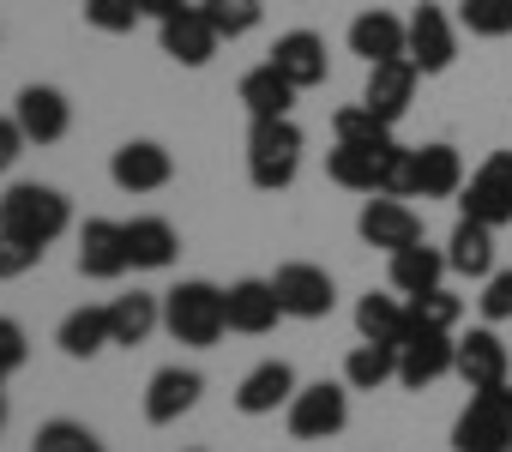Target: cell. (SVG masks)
<instances>
[{
	"label": "cell",
	"instance_id": "obj_19",
	"mask_svg": "<svg viewBox=\"0 0 512 452\" xmlns=\"http://www.w3.org/2000/svg\"><path fill=\"white\" fill-rule=\"evenodd\" d=\"M223 302H229V332H247V338H266L284 320V302H278L272 278H235L223 290Z\"/></svg>",
	"mask_w": 512,
	"mask_h": 452
},
{
	"label": "cell",
	"instance_id": "obj_22",
	"mask_svg": "<svg viewBox=\"0 0 512 452\" xmlns=\"http://www.w3.org/2000/svg\"><path fill=\"white\" fill-rule=\"evenodd\" d=\"M416 67H410V55L404 61H380V67H368V85H362V109H374L386 127H398L404 121V109H410V97H416Z\"/></svg>",
	"mask_w": 512,
	"mask_h": 452
},
{
	"label": "cell",
	"instance_id": "obj_15",
	"mask_svg": "<svg viewBox=\"0 0 512 452\" xmlns=\"http://www.w3.org/2000/svg\"><path fill=\"white\" fill-rule=\"evenodd\" d=\"M452 61H458V31H452V19L440 7H428V0H422V7L410 13V67L422 79H434Z\"/></svg>",
	"mask_w": 512,
	"mask_h": 452
},
{
	"label": "cell",
	"instance_id": "obj_11",
	"mask_svg": "<svg viewBox=\"0 0 512 452\" xmlns=\"http://www.w3.org/2000/svg\"><path fill=\"white\" fill-rule=\"evenodd\" d=\"M464 187V157L452 145H410V169H404V199H452Z\"/></svg>",
	"mask_w": 512,
	"mask_h": 452
},
{
	"label": "cell",
	"instance_id": "obj_13",
	"mask_svg": "<svg viewBox=\"0 0 512 452\" xmlns=\"http://www.w3.org/2000/svg\"><path fill=\"white\" fill-rule=\"evenodd\" d=\"M121 272H133V260H127V223L85 217V230H79V278L115 284Z\"/></svg>",
	"mask_w": 512,
	"mask_h": 452
},
{
	"label": "cell",
	"instance_id": "obj_25",
	"mask_svg": "<svg viewBox=\"0 0 512 452\" xmlns=\"http://www.w3.org/2000/svg\"><path fill=\"white\" fill-rule=\"evenodd\" d=\"M175 254H181V236H175L169 217H133L127 223V260H133V272H163V266H175Z\"/></svg>",
	"mask_w": 512,
	"mask_h": 452
},
{
	"label": "cell",
	"instance_id": "obj_10",
	"mask_svg": "<svg viewBox=\"0 0 512 452\" xmlns=\"http://www.w3.org/2000/svg\"><path fill=\"white\" fill-rule=\"evenodd\" d=\"M458 368V338L452 332H428V326H410V338L398 344V386L422 392L434 380H446Z\"/></svg>",
	"mask_w": 512,
	"mask_h": 452
},
{
	"label": "cell",
	"instance_id": "obj_44",
	"mask_svg": "<svg viewBox=\"0 0 512 452\" xmlns=\"http://www.w3.org/2000/svg\"><path fill=\"white\" fill-rule=\"evenodd\" d=\"M0 386H7V368H0Z\"/></svg>",
	"mask_w": 512,
	"mask_h": 452
},
{
	"label": "cell",
	"instance_id": "obj_29",
	"mask_svg": "<svg viewBox=\"0 0 512 452\" xmlns=\"http://www.w3.org/2000/svg\"><path fill=\"white\" fill-rule=\"evenodd\" d=\"M356 332H362L368 344H392V350H398V344L410 338V302L368 290V296L356 302Z\"/></svg>",
	"mask_w": 512,
	"mask_h": 452
},
{
	"label": "cell",
	"instance_id": "obj_30",
	"mask_svg": "<svg viewBox=\"0 0 512 452\" xmlns=\"http://www.w3.org/2000/svg\"><path fill=\"white\" fill-rule=\"evenodd\" d=\"M55 344H61V356H73V362H91L97 350H109V344H115V326H109V308H73V314L61 320V332H55Z\"/></svg>",
	"mask_w": 512,
	"mask_h": 452
},
{
	"label": "cell",
	"instance_id": "obj_18",
	"mask_svg": "<svg viewBox=\"0 0 512 452\" xmlns=\"http://www.w3.org/2000/svg\"><path fill=\"white\" fill-rule=\"evenodd\" d=\"M470 392H494V386H512V356H506V344L488 332V326H476V332H464L458 338V368H452Z\"/></svg>",
	"mask_w": 512,
	"mask_h": 452
},
{
	"label": "cell",
	"instance_id": "obj_35",
	"mask_svg": "<svg viewBox=\"0 0 512 452\" xmlns=\"http://www.w3.org/2000/svg\"><path fill=\"white\" fill-rule=\"evenodd\" d=\"M199 13L217 25V37H229V43H235V37H247L253 25H260V13H266V7H260V0H199Z\"/></svg>",
	"mask_w": 512,
	"mask_h": 452
},
{
	"label": "cell",
	"instance_id": "obj_40",
	"mask_svg": "<svg viewBox=\"0 0 512 452\" xmlns=\"http://www.w3.org/2000/svg\"><path fill=\"white\" fill-rule=\"evenodd\" d=\"M25 362H31V338H25V326L0 314V368H7V374H19Z\"/></svg>",
	"mask_w": 512,
	"mask_h": 452
},
{
	"label": "cell",
	"instance_id": "obj_7",
	"mask_svg": "<svg viewBox=\"0 0 512 452\" xmlns=\"http://www.w3.org/2000/svg\"><path fill=\"white\" fill-rule=\"evenodd\" d=\"M272 290H278V302H284V320H326V314L338 308V284H332V272L314 266V260L278 266V272H272Z\"/></svg>",
	"mask_w": 512,
	"mask_h": 452
},
{
	"label": "cell",
	"instance_id": "obj_34",
	"mask_svg": "<svg viewBox=\"0 0 512 452\" xmlns=\"http://www.w3.org/2000/svg\"><path fill=\"white\" fill-rule=\"evenodd\" d=\"M458 25L470 37H512V0H458Z\"/></svg>",
	"mask_w": 512,
	"mask_h": 452
},
{
	"label": "cell",
	"instance_id": "obj_23",
	"mask_svg": "<svg viewBox=\"0 0 512 452\" xmlns=\"http://www.w3.org/2000/svg\"><path fill=\"white\" fill-rule=\"evenodd\" d=\"M272 67H278L296 91L326 85V37H320V31H284V37L272 43Z\"/></svg>",
	"mask_w": 512,
	"mask_h": 452
},
{
	"label": "cell",
	"instance_id": "obj_2",
	"mask_svg": "<svg viewBox=\"0 0 512 452\" xmlns=\"http://www.w3.org/2000/svg\"><path fill=\"white\" fill-rule=\"evenodd\" d=\"M404 169H410V145L380 139V145H332L326 151V175L350 193H392L404 199Z\"/></svg>",
	"mask_w": 512,
	"mask_h": 452
},
{
	"label": "cell",
	"instance_id": "obj_3",
	"mask_svg": "<svg viewBox=\"0 0 512 452\" xmlns=\"http://www.w3.org/2000/svg\"><path fill=\"white\" fill-rule=\"evenodd\" d=\"M163 332L175 344H193V350H211L223 332H229V302L217 284L205 278H181L175 290H163Z\"/></svg>",
	"mask_w": 512,
	"mask_h": 452
},
{
	"label": "cell",
	"instance_id": "obj_8",
	"mask_svg": "<svg viewBox=\"0 0 512 452\" xmlns=\"http://www.w3.org/2000/svg\"><path fill=\"white\" fill-rule=\"evenodd\" d=\"M458 211H464L470 223H488V230L512 223V151H494V157L458 187Z\"/></svg>",
	"mask_w": 512,
	"mask_h": 452
},
{
	"label": "cell",
	"instance_id": "obj_16",
	"mask_svg": "<svg viewBox=\"0 0 512 452\" xmlns=\"http://www.w3.org/2000/svg\"><path fill=\"white\" fill-rule=\"evenodd\" d=\"M350 55H362L368 67L404 61V55H410V19H398V13H386V7L356 13V19H350Z\"/></svg>",
	"mask_w": 512,
	"mask_h": 452
},
{
	"label": "cell",
	"instance_id": "obj_36",
	"mask_svg": "<svg viewBox=\"0 0 512 452\" xmlns=\"http://www.w3.org/2000/svg\"><path fill=\"white\" fill-rule=\"evenodd\" d=\"M332 139H338V145H380V139H392V127H386L374 109L350 103V109L332 115Z\"/></svg>",
	"mask_w": 512,
	"mask_h": 452
},
{
	"label": "cell",
	"instance_id": "obj_17",
	"mask_svg": "<svg viewBox=\"0 0 512 452\" xmlns=\"http://www.w3.org/2000/svg\"><path fill=\"white\" fill-rule=\"evenodd\" d=\"M109 175L121 193H157L175 181V157L157 145V139H127L115 157H109Z\"/></svg>",
	"mask_w": 512,
	"mask_h": 452
},
{
	"label": "cell",
	"instance_id": "obj_26",
	"mask_svg": "<svg viewBox=\"0 0 512 452\" xmlns=\"http://www.w3.org/2000/svg\"><path fill=\"white\" fill-rule=\"evenodd\" d=\"M446 272H452V266H446V248H428V242H416V248L392 254V266H386V278H392V290H398V296L440 290V278H446Z\"/></svg>",
	"mask_w": 512,
	"mask_h": 452
},
{
	"label": "cell",
	"instance_id": "obj_27",
	"mask_svg": "<svg viewBox=\"0 0 512 452\" xmlns=\"http://www.w3.org/2000/svg\"><path fill=\"white\" fill-rule=\"evenodd\" d=\"M446 266L458 278H494V230L488 223L458 217V230L446 236Z\"/></svg>",
	"mask_w": 512,
	"mask_h": 452
},
{
	"label": "cell",
	"instance_id": "obj_38",
	"mask_svg": "<svg viewBox=\"0 0 512 452\" xmlns=\"http://www.w3.org/2000/svg\"><path fill=\"white\" fill-rule=\"evenodd\" d=\"M476 308H482V320H488V326L512 320V272H494V278H482V296H476Z\"/></svg>",
	"mask_w": 512,
	"mask_h": 452
},
{
	"label": "cell",
	"instance_id": "obj_43",
	"mask_svg": "<svg viewBox=\"0 0 512 452\" xmlns=\"http://www.w3.org/2000/svg\"><path fill=\"white\" fill-rule=\"evenodd\" d=\"M0 428H7V392H0Z\"/></svg>",
	"mask_w": 512,
	"mask_h": 452
},
{
	"label": "cell",
	"instance_id": "obj_21",
	"mask_svg": "<svg viewBox=\"0 0 512 452\" xmlns=\"http://www.w3.org/2000/svg\"><path fill=\"white\" fill-rule=\"evenodd\" d=\"M157 37H163V55L175 61V67H205L211 55H217V25L199 13V0H193V7L187 13H175V19H163L157 25Z\"/></svg>",
	"mask_w": 512,
	"mask_h": 452
},
{
	"label": "cell",
	"instance_id": "obj_32",
	"mask_svg": "<svg viewBox=\"0 0 512 452\" xmlns=\"http://www.w3.org/2000/svg\"><path fill=\"white\" fill-rule=\"evenodd\" d=\"M410 302V326H428V332H458L464 320V302L440 284V290H422V296H404Z\"/></svg>",
	"mask_w": 512,
	"mask_h": 452
},
{
	"label": "cell",
	"instance_id": "obj_28",
	"mask_svg": "<svg viewBox=\"0 0 512 452\" xmlns=\"http://www.w3.org/2000/svg\"><path fill=\"white\" fill-rule=\"evenodd\" d=\"M109 326H115V344H121V350L145 344V338L163 326V296H151V290L115 296V302H109Z\"/></svg>",
	"mask_w": 512,
	"mask_h": 452
},
{
	"label": "cell",
	"instance_id": "obj_6",
	"mask_svg": "<svg viewBox=\"0 0 512 452\" xmlns=\"http://www.w3.org/2000/svg\"><path fill=\"white\" fill-rule=\"evenodd\" d=\"M284 422H290V434H296V440H332V434H344V422H350V386H344V380L296 386V398H290Z\"/></svg>",
	"mask_w": 512,
	"mask_h": 452
},
{
	"label": "cell",
	"instance_id": "obj_1",
	"mask_svg": "<svg viewBox=\"0 0 512 452\" xmlns=\"http://www.w3.org/2000/svg\"><path fill=\"white\" fill-rule=\"evenodd\" d=\"M0 230L31 242V248H49L73 230V199L49 181H19L0 193Z\"/></svg>",
	"mask_w": 512,
	"mask_h": 452
},
{
	"label": "cell",
	"instance_id": "obj_24",
	"mask_svg": "<svg viewBox=\"0 0 512 452\" xmlns=\"http://www.w3.org/2000/svg\"><path fill=\"white\" fill-rule=\"evenodd\" d=\"M296 85L272 67V61H260L247 79H241V109H247V121H278V115H290L296 109Z\"/></svg>",
	"mask_w": 512,
	"mask_h": 452
},
{
	"label": "cell",
	"instance_id": "obj_12",
	"mask_svg": "<svg viewBox=\"0 0 512 452\" xmlns=\"http://www.w3.org/2000/svg\"><path fill=\"white\" fill-rule=\"evenodd\" d=\"M199 398H205V374L169 362V368H157V374L145 380V422H151V428H169V422H181Z\"/></svg>",
	"mask_w": 512,
	"mask_h": 452
},
{
	"label": "cell",
	"instance_id": "obj_37",
	"mask_svg": "<svg viewBox=\"0 0 512 452\" xmlns=\"http://www.w3.org/2000/svg\"><path fill=\"white\" fill-rule=\"evenodd\" d=\"M139 19H145L139 0H85V25L103 31V37H127Z\"/></svg>",
	"mask_w": 512,
	"mask_h": 452
},
{
	"label": "cell",
	"instance_id": "obj_39",
	"mask_svg": "<svg viewBox=\"0 0 512 452\" xmlns=\"http://www.w3.org/2000/svg\"><path fill=\"white\" fill-rule=\"evenodd\" d=\"M37 260H43V248H31V242H19V236H7V230H0V284L25 278Z\"/></svg>",
	"mask_w": 512,
	"mask_h": 452
},
{
	"label": "cell",
	"instance_id": "obj_42",
	"mask_svg": "<svg viewBox=\"0 0 512 452\" xmlns=\"http://www.w3.org/2000/svg\"><path fill=\"white\" fill-rule=\"evenodd\" d=\"M139 7H145V19H157V25H163V19H175V13H187V7H193V0H139Z\"/></svg>",
	"mask_w": 512,
	"mask_h": 452
},
{
	"label": "cell",
	"instance_id": "obj_9",
	"mask_svg": "<svg viewBox=\"0 0 512 452\" xmlns=\"http://www.w3.org/2000/svg\"><path fill=\"white\" fill-rule=\"evenodd\" d=\"M356 236L392 260V254H404V248H416V242H422V217H416V205H410V199L374 193V199L362 205V217H356Z\"/></svg>",
	"mask_w": 512,
	"mask_h": 452
},
{
	"label": "cell",
	"instance_id": "obj_20",
	"mask_svg": "<svg viewBox=\"0 0 512 452\" xmlns=\"http://www.w3.org/2000/svg\"><path fill=\"white\" fill-rule=\"evenodd\" d=\"M290 398H296V368H290L284 356H272V362H260V368H247L241 386H235V410H241V416L290 410Z\"/></svg>",
	"mask_w": 512,
	"mask_h": 452
},
{
	"label": "cell",
	"instance_id": "obj_4",
	"mask_svg": "<svg viewBox=\"0 0 512 452\" xmlns=\"http://www.w3.org/2000/svg\"><path fill=\"white\" fill-rule=\"evenodd\" d=\"M296 169H302V127H296L290 115L253 121V127H247V181H253V187H260V193H278V187L296 181Z\"/></svg>",
	"mask_w": 512,
	"mask_h": 452
},
{
	"label": "cell",
	"instance_id": "obj_5",
	"mask_svg": "<svg viewBox=\"0 0 512 452\" xmlns=\"http://www.w3.org/2000/svg\"><path fill=\"white\" fill-rule=\"evenodd\" d=\"M452 452H512V386L470 392L452 422Z\"/></svg>",
	"mask_w": 512,
	"mask_h": 452
},
{
	"label": "cell",
	"instance_id": "obj_33",
	"mask_svg": "<svg viewBox=\"0 0 512 452\" xmlns=\"http://www.w3.org/2000/svg\"><path fill=\"white\" fill-rule=\"evenodd\" d=\"M31 452H109L85 422H73V416H55V422H43L37 428V440H31Z\"/></svg>",
	"mask_w": 512,
	"mask_h": 452
},
{
	"label": "cell",
	"instance_id": "obj_14",
	"mask_svg": "<svg viewBox=\"0 0 512 452\" xmlns=\"http://www.w3.org/2000/svg\"><path fill=\"white\" fill-rule=\"evenodd\" d=\"M13 121L25 127L31 145H61L67 127H73V103H67V91H55V85H25V91L13 97Z\"/></svg>",
	"mask_w": 512,
	"mask_h": 452
},
{
	"label": "cell",
	"instance_id": "obj_31",
	"mask_svg": "<svg viewBox=\"0 0 512 452\" xmlns=\"http://www.w3.org/2000/svg\"><path fill=\"white\" fill-rule=\"evenodd\" d=\"M386 380H398V350L362 338V344L350 350V362H344V386H350V392H374V386H386Z\"/></svg>",
	"mask_w": 512,
	"mask_h": 452
},
{
	"label": "cell",
	"instance_id": "obj_41",
	"mask_svg": "<svg viewBox=\"0 0 512 452\" xmlns=\"http://www.w3.org/2000/svg\"><path fill=\"white\" fill-rule=\"evenodd\" d=\"M25 145H31V139H25V127H19L13 115H0V175H7V169L25 157Z\"/></svg>",
	"mask_w": 512,
	"mask_h": 452
}]
</instances>
